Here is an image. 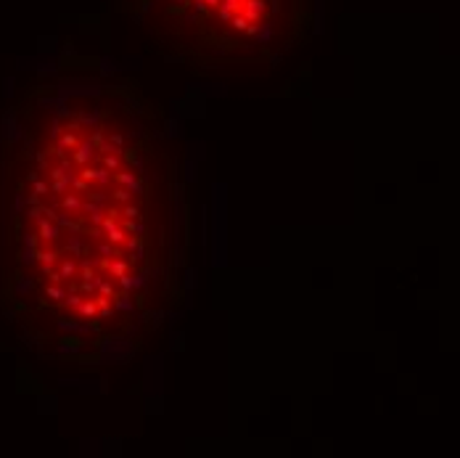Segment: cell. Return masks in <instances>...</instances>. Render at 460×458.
<instances>
[{"mask_svg":"<svg viewBox=\"0 0 460 458\" xmlns=\"http://www.w3.org/2000/svg\"><path fill=\"white\" fill-rule=\"evenodd\" d=\"M37 223V239L40 241H45V244H56L58 239H61V228L53 223V220H48V217H40V220H35Z\"/></svg>","mask_w":460,"mask_h":458,"instance_id":"cell-1","label":"cell"},{"mask_svg":"<svg viewBox=\"0 0 460 458\" xmlns=\"http://www.w3.org/2000/svg\"><path fill=\"white\" fill-rule=\"evenodd\" d=\"M98 154V146L90 138H85V141H80L74 146V156H72V162L77 164V167H85V164H90V159H93Z\"/></svg>","mask_w":460,"mask_h":458,"instance_id":"cell-2","label":"cell"},{"mask_svg":"<svg viewBox=\"0 0 460 458\" xmlns=\"http://www.w3.org/2000/svg\"><path fill=\"white\" fill-rule=\"evenodd\" d=\"M101 233L106 236V241H111V244H114V247H122V244L127 241V233L122 231V228L117 225V220L109 217V215H106V217H103V223H101Z\"/></svg>","mask_w":460,"mask_h":458,"instance_id":"cell-3","label":"cell"},{"mask_svg":"<svg viewBox=\"0 0 460 458\" xmlns=\"http://www.w3.org/2000/svg\"><path fill=\"white\" fill-rule=\"evenodd\" d=\"M80 215H85L93 225H101L103 223V217H106V207L103 204H98V202H82V209H80Z\"/></svg>","mask_w":460,"mask_h":458,"instance_id":"cell-4","label":"cell"},{"mask_svg":"<svg viewBox=\"0 0 460 458\" xmlns=\"http://www.w3.org/2000/svg\"><path fill=\"white\" fill-rule=\"evenodd\" d=\"M114 180H117L122 188H127L130 194H143V186H140V180L135 178V172H125V170H117V172H114Z\"/></svg>","mask_w":460,"mask_h":458,"instance_id":"cell-5","label":"cell"},{"mask_svg":"<svg viewBox=\"0 0 460 458\" xmlns=\"http://www.w3.org/2000/svg\"><path fill=\"white\" fill-rule=\"evenodd\" d=\"M37 262H40L43 273H48L58 262V252L56 249H37Z\"/></svg>","mask_w":460,"mask_h":458,"instance_id":"cell-6","label":"cell"},{"mask_svg":"<svg viewBox=\"0 0 460 458\" xmlns=\"http://www.w3.org/2000/svg\"><path fill=\"white\" fill-rule=\"evenodd\" d=\"M61 207H64V212H69V215H80V209H82L80 194H61Z\"/></svg>","mask_w":460,"mask_h":458,"instance_id":"cell-7","label":"cell"},{"mask_svg":"<svg viewBox=\"0 0 460 458\" xmlns=\"http://www.w3.org/2000/svg\"><path fill=\"white\" fill-rule=\"evenodd\" d=\"M74 130H80V127H72V130L66 127V133H61V138H58V146H61V149H69V151H74V146H77V143H80V135H77Z\"/></svg>","mask_w":460,"mask_h":458,"instance_id":"cell-8","label":"cell"},{"mask_svg":"<svg viewBox=\"0 0 460 458\" xmlns=\"http://www.w3.org/2000/svg\"><path fill=\"white\" fill-rule=\"evenodd\" d=\"M77 312H80L82 318H88V320H93L98 315V307H95V300L93 297H85V300L80 302V307H77Z\"/></svg>","mask_w":460,"mask_h":458,"instance_id":"cell-9","label":"cell"},{"mask_svg":"<svg viewBox=\"0 0 460 458\" xmlns=\"http://www.w3.org/2000/svg\"><path fill=\"white\" fill-rule=\"evenodd\" d=\"M114 312H133V300H130V292H122L119 297H111Z\"/></svg>","mask_w":460,"mask_h":458,"instance_id":"cell-10","label":"cell"},{"mask_svg":"<svg viewBox=\"0 0 460 458\" xmlns=\"http://www.w3.org/2000/svg\"><path fill=\"white\" fill-rule=\"evenodd\" d=\"M93 300H95V307H98V315H101V318H111V315H114V305H111L109 297L95 294Z\"/></svg>","mask_w":460,"mask_h":458,"instance_id":"cell-11","label":"cell"},{"mask_svg":"<svg viewBox=\"0 0 460 458\" xmlns=\"http://www.w3.org/2000/svg\"><path fill=\"white\" fill-rule=\"evenodd\" d=\"M111 178H114V172H111V170H106V167H95L93 186H98V188H109V186H111Z\"/></svg>","mask_w":460,"mask_h":458,"instance_id":"cell-12","label":"cell"},{"mask_svg":"<svg viewBox=\"0 0 460 458\" xmlns=\"http://www.w3.org/2000/svg\"><path fill=\"white\" fill-rule=\"evenodd\" d=\"M58 329L69 334H85L90 331V323H74V320H58Z\"/></svg>","mask_w":460,"mask_h":458,"instance_id":"cell-13","label":"cell"},{"mask_svg":"<svg viewBox=\"0 0 460 458\" xmlns=\"http://www.w3.org/2000/svg\"><path fill=\"white\" fill-rule=\"evenodd\" d=\"M82 247H85V239H82L80 233L69 236V241H66V252H69V254L80 257V254H82Z\"/></svg>","mask_w":460,"mask_h":458,"instance_id":"cell-14","label":"cell"},{"mask_svg":"<svg viewBox=\"0 0 460 458\" xmlns=\"http://www.w3.org/2000/svg\"><path fill=\"white\" fill-rule=\"evenodd\" d=\"M125 247L130 249V254H133L130 259H135V262H140V259H143V254H145V249H143L140 239H127V241H125Z\"/></svg>","mask_w":460,"mask_h":458,"instance_id":"cell-15","label":"cell"},{"mask_svg":"<svg viewBox=\"0 0 460 458\" xmlns=\"http://www.w3.org/2000/svg\"><path fill=\"white\" fill-rule=\"evenodd\" d=\"M122 231L130 233L133 239H140L145 228H143V223H138V220H127V217H125V223H122Z\"/></svg>","mask_w":460,"mask_h":458,"instance_id":"cell-16","label":"cell"},{"mask_svg":"<svg viewBox=\"0 0 460 458\" xmlns=\"http://www.w3.org/2000/svg\"><path fill=\"white\" fill-rule=\"evenodd\" d=\"M58 276L64 278V281H69V278L77 276V262H74V259H64V262L58 265Z\"/></svg>","mask_w":460,"mask_h":458,"instance_id":"cell-17","label":"cell"},{"mask_svg":"<svg viewBox=\"0 0 460 458\" xmlns=\"http://www.w3.org/2000/svg\"><path fill=\"white\" fill-rule=\"evenodd\" d=\"M106 270H109L114 278H117V276H125V273H127V262H125V259H114V257H111L109 262H106Z\"/></svg>","mask_w":460,"mask_h":458,"instance_id":"cell-18","label":"cell"},{"mask_svg":"<svg viewBox=\"0 0 460 458\" xmlns=\"http://www.w3.org/2000/svg\"><path fill=\"white\" fill-rule=\"evenodd\" d=\"M64 294H66V289L61 286V284H50V286H45V297L53 302H64Z\"/></svg>","mask_w":460,"mask_h":458,"instance_id":"cell-19","label":"cell"},{"mask_svg":"<svg viewBox=\"0 0 460 458\" xmlns=\"http://www.w3.org/2000/svg\"><path fill=\"white\" fill-rule=\"evenodd\" d=\"M103 167L111 172L122 170V154H103Z\"/></svg>","mask_w":460,"mask_h":458,"instance_id":"cell-20","label":"cell"},{"mask_svg":"<svg viewBox=\"0 0 460 458\" xmlns=\"http://www.w3.org/2000/svg\"><path fill=\"white\" fill-rule=\"evenodd\" d=\"M95 292L101 294V297H109V300H111L117 289H114V284H111L109 278H98V286H95Z\"/></svg>","mask_w":460,"mask_h":458,"instance_id":"cell-21","label":"cell"},{"mask_svg":"<svg viewBox=\"0 0 460 458\" xmlns=\"http://www.w3.org/2000/svg\"><path fill=\"white\" fill-rule=\"evenodd\" d=\"M69 183H72V178H56V180H53L50 183V194H66V191H69Z\"/></svg>","mask_w":460,"mask_h":458,"instance_id":"cell-22","label":"cell"},{"mask_svg":"<svg viewBox=\"0 0 460 458\" xmlns=\"http://www.w3.org/2000/svg\"><path fill=\"white\" fill-rule=\"evenodd\" d=\"M98 254H101L103 259H111V257H117V247H114L111 241H101L98 244Z\"/></svg>","mask_w":460,"mask_h":458,"instance_id":"cell-23","label":"cell"},{"mask_svg":"<svg viewBox=\"0 0 460 458\" xmlns=\"http://www.w3.org/2000/svg\"><path fill=\"white\" fill-rule=\"evenodd\" d=\"M119 215H125L127 220H138V217H140V209H138V207H135L133 202H127V204H122Z\"/></svg>","mask_w":460,"mask_h":458,"instance_id":"cell-24","label":"cell"},{"mask_svg":"<svg viewBox=\"0 0 460 458\" xmlns=\"http://www.w3.org/2000/svg\"><path fill=\"white\" fill-rule=\"evenodd\" d=\"M111 199L117 202V204H127V202H133V194H130L127 188H117V191L111 194Z\"/></svg>","mask_w":460,"mask_h":458,"instance_id":"cell-25","label":"cell"},{"mask_svg":"<svg viewBox=\"0 0 460 458\" xmlns=\"http://www.w3.org/2000/svg\"><path fill=\"white\" fill-rule=\"evenodd\" d=\"M69 188L80 191V194H88V191L93 188V183H88V180H82V178H72V183H69Z\"/></svg>","mask_w":460,"mask_h":458,"instance_id":"cell-26","label":"cell"},{"mask_svg":"<svg viewBox=\"0 0 460 458\" xmlns=\"http://www.w3.org/2000/svg\"><path fill=\"white\" fill-rule=\"evenodd\" d=\"M32 180H35V178H32ZM32 194H35V196H45V194H50V186H48L45 180H35V183H32Z\"/></svg>","mask_w":460,"mask_h":458,"instance_id":"cell-27","label":"cell"},{"mask_svg":"<svg viewBox=\"0 0 460 458\" xmlns=\"http://www.w3.org/2000/svg\"><path fill=\"white\" fill-rule=\"evenodd\" d=\"M117 286L122 289V292H133V276H130V273H125V276H117Z\"/></svg>","mask_w":460,"mask_h":458,"instance_id":"cell-28","label":"cell"},{"mask_svg":"<svg viewBox=\"0 0 460 458\" xmlns=\"http://www.w3.org/2000/svg\"><path fill=\"white\" fill-rule=\"evenodd\" d=\"M80 178H82V180H88V183H93V178H95V167H90V164L80 167Z\"/></svg>","mask_w":460,"mask_h":458,"instance_id":"cell-29","label":"cell"},{"mask_svg":"<svg viewBox=\"0 0 460 458\" xmlns=\"http://www.w3.org/2000/svg\"><path fill=\"white\" fill-rule=\"evenodd\" d=\"M21 262H27V265L37 262V249H29V247H24V254H21Z\"/></svg>","mask_w":460,"mask_h":458,"instance_id":"cell-30","label":"cell"},{"mask_svg":"<svg viewBox=\"0 0 460 458\" xmlns=\"http://www.w3.org/2000/svg\"><path fill=\"white\" fill-rule=\"evenodd\" d=\"M98 117H101V114L93 111V114H85V117H80V122H82V125H93V127H98Z\"/></svg>","mask_w":460,"mask_h":458,"instance_id":"cell-31","label":"cell"},{"mask_svg":"<svg viewBox=\"0 0 460 458\" xmlns=\"http://www.w3.org/2000/svg\"><path fill=\"white\" fill-rule=\"evenodd\" d=\"M90 141H93V143H95V146H101V143L106 141V133H103V130H101V127H95V133H93V138H90Z\"/></svg>","mask_w":460,"mask_h":458,"instance_id":"cell-32","label":"cell"},{"mask_svg":"<svg viewBox=\"0 0 460 458\" xmlns=\"http://www.w3.org/2000/svg\"><path fill=\"white\" fill-rule=\"evenodd\" d=\"M24 247L37 249V236H35V233H27V236H24Z\"/></svg>","mask_w":460,"mask_h":458,"instance_id":"cell-33","label":"cell"},{"mask_svg":"<svg viewBox=\"0 0 460 458\" xmlns=\"http://www.w3.org/2000/svg\"><path fill=\"white\" fill-rule=\"evenodd\" d=\"M29 289H32V284H29V281H19V284H16V292H19V294L29 292Z\"/></svg>","mask_w":460,"mask_h":458,"instance_id":"cell-34","label":"cell"},{"mask_svg":"<svg viewBox=\"0 0 460 458\" xmlns=\"http://www.w3.org/2000/svg\"><path fill=\"white\" fill-rule=\"evenodd\" d=\"M145 284V278L143 276H133V289H140Z\"/></svg>","mask_w":460,"mask_h":458,"instance_id":"cell-35","label":"cell"}]
</instances>
